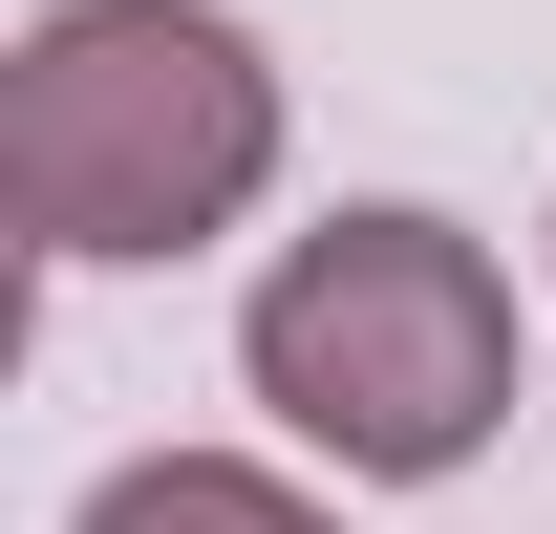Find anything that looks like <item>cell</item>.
<instances>
[{
  "label": "cell",
  "instance_id": "cell-1",
  "mask_svg": "<svg viewBox=\"0 0 556 534\" xmlns=\"http://www.w3.org/2000/svg\"><path fill=\"white\" fill-rule=\"evenodd\" d=\"M278 193V65L214 0H43L0 65V214L65 278L193 257Z\"/></svg>",
  "mask_w": 556,
  "mask_h": 534
},
{
  "label": "cell",
  "instance_id": "cell-2",
  "mask_svg": "<svg viewBox=\"0 0 556 534\" xmlns=\"http://www.w3.org/2000/svg\"><path fill=\"white\" fill-rule=\"evenodd\" d=\"M236 385L343 470V492H450V470L514 428V278H492L471 214L364 193V214H321V236L257 257Z\"/></svg>",
  "mask_w": 556,
  "mask_h": 534
},
{
  "label": "cell",
  "instance_id": "cell-3",
  "mask_svg": "<svg viewBox=\"0 0 556 534\" xmlns=\"http://www.w3.org/2000/svg\"><path fill=\"white\" fill-rule=\"evenodd\" d=\"M65 534H343V513H321L300 470H257V449H129Z\"/></svg>",
  "mask_w": 556,
  "mask_h": 534
}]
</instances>
